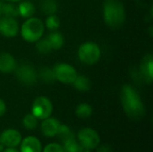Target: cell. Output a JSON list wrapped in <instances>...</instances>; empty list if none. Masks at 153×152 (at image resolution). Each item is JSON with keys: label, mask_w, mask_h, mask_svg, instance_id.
Instances as JSON below:
<instances>
[{"label": "cell", "mask_w": 153, "mask_h": 152, "mask_svg": "<svg viewBox=\"0 0 153 152\" xmlns=\"http://www.w3.org/2000/svg\"><path fill=\"white\" fill-rule=\"evenodd\" d=\"M122 108L126 115L133 120L142 119L146 113L145 106L139 92L130 84L123 85L120 92Z\"/></svg>", "instance_id": "obj_1"}, {"label": "cell", "mask_w": 153, "mask_h": 152, "mask_svg": "<svg viewBox=\"0 0 153 152\" xmlns=\"http://www.w3.org/2000/svg\"><path fill=\"white\" fill-rule=\"evenodd\" d=\"M102 13L104 22L111 29H118L126 22V8L120 0H106Z\"/></svg>", "instance_id": "obj_2"}, {"label": "cell", "mask_w": 153, "mask_h": 152, "mask_svg": "<svg viewBox=\"0 0 153 152\" xmlns=\"http://www.w3.org/2000/svg\"><path fill=\"white\" fill-rule=\"evenodd\" d=\"M19 32L24 41L28 43H36L44 35V22L38 17H30L22 24Z\"/></svg>", "instance_id": "obj_3"}, {"label": "cell", "mask_w": 153, "mask_h": 152, "mask_svg": "<svg viewBox=\"0 0 153 152\" xmlns=\"http://www.w3.org/2000/svg\"><path fill=\"white\" fill-rule=\"evenodd\" d=\"M77 56L82 64L93 65L97 64L101 57V48L94 41H86L79 47Z\"/></svg>", "instance_id": "obj_4"}, {"label": "cell", "mask_w": 153, "mask_h": 152, "mask_svg": "<svg viewBox=\"0 0 153 152\" xmlns=\"http://www.w3.org/2000/svg\"><path fill=\"white\" fill-rule=\"evenodd\" d=\"M53 110V103L46 96L37 97L31 105V114L35 116L39 120H43L51 116Z\"/></svg>", "instance_id": "obj_5"}, {"label": "cell", "mask_w": 153, "mask_h": 152, "mask_svg": "<svg viewBox=\"0 0 153 152\" xmlns=\"http://www.w3.org/2000/svg\"><path fill=\"white\" fill-rule=\"evenodd\" d=\"M56 81H58L64 84H73L75 78L78 75L76 69L70 64L58 63L53 67Z\"/></svg>", "instance_id": "obj_6"}, {"label": "cell", "mask_w": 153, "mask_h": 152, "mask_svg": "<svg viewBox=\"0 0 153 152\" xmlns=\"http://www.w3.org/2000/svg\"><path fill=\"white\" fill-rule=\"evenodd\" d=\"M17 80L24 85L32 86L34 85L39 78V73L36 69L30 64H22L17 65L14 71Z\"/></svg>", "instance_id": "obj_7"}, {"label": "cell", "mask_w": 153, "mask_h": 152, "mask_svg": "<svg viewBox=\"0 0 153 152\" xmlns=\"http://www.w3.org/2000/svg\"><path fill=\"white\" fill-rule=\"evenodd\" d=\"M79 143L82 146L93 151L100 143V137L98 132L92 128L85 127L81 129L77 133Z\"/></svg>", "instance_id": "obj_8"}, {"label": "cell", "mask_w": 153, "mask_h": 152, "mask_svg": "<svg viewBox=\"0 0 153 152\" xmlns=\"http://www.w3.org/2000/svg\"><path fill=\"white\" fill-rule=\"evenodd\" d=\"M20 28L18 22L13 17H0V34L8 39L15 38L19 33Z\"/></svg>", "instance_id": "obj_9"}, {"label": "cell", "mask_w": 153, "mask_h": 152, "mask_svg": "<svg viewBox=\"0 0 153 152\" xmlns=\"http://www.w3.org/2000/svg\"><path fill=\"white\" fill-rule=\"evenodd\" d=\"M22 136L16 129L9 128L0 134V140L4 148H16L20 145Z\"/></svg>", "instance_id": "obj_10"}, {"label": "cell", "mask_w": 153, "mask_h": 152, "mask_svg": "<svg viewBox=\"0 0 153 152\" xmlns=\"http://www.w3.org/2000/svg\"><path fill=\"white\" fill-rule=\"evenodd\" d=\"M140 73L146 83L151 84L153 81V56L146 54L140 62Z\"/></svg>", "instance_id": "obj_11"}, {"label": "cell", "mask_w": 153, "mask_h": 152, "mask_svg": "<svg viewBox=\"0 0 153 152\" xmlns=\"http://www.w3.org/2000/svg\"><path fill=\"white\" fill-rule=\"evenodd\" d=\"M41 121L42 122L40 124V131L42 134L48 138L56 137L61 123L56 118L52 116H49Z\"/></svg>", "instance_id": "obj_12"}, {"label": "cell", "mask_w": 153, "mask_h": 152, "mask_svg": "<svg viewBox=\"0 0 153 152\" xmlns=\"http://www.w3.org/2000/svg\"><path fill=\"white\" fill-rule=\"evenodd\" d=\"M17 62L15 57L8 52H0V72L4 74L13 73L16 69Z\"/></svg>", "instance_id": "obj_13"}, {"label": "cell", "mask_w": 153, "mask_h": 152, "mask_svg": "<svg viewBox=\"0 0 153 152\" xmlns=\"http://www.w3.org/2000/svg\"><path fill=\"white\" fill-rule=\"evenodd\" d=\"M20 152H42V144L35 136H26L20 143Z\"/></svg>", "instance_id": "obj_14"}, {"label": "cell", "mask_w": 153, "mask_h": 152, "mask_svg": "<svg viewBox=\"0 0 153 152\" xmlns=\"http://www.w3.org/2000/svg\"><path fill=\"white\" fill-rule=\"evenodd\" d=\"M17 8H18L19 16H21L24 19L32 17L36 12L35 4L29 0H22V1L19 2L17 4Z\"/></svg>", "instance_id": "obj_15"}, {"label": "cell", "mask_w": 153, "mask_h": 152, "mask_svg": "<svg viewBox=\"0 0 153 152\" xmlns=\"http://www.w3.org/2000/svg\"><path fill=\"white\" fill-rule=\"evenodd\" d=\"M73 86L79 91L86 92L89 91L91 88V82L89 77L85 75H77L74 82H73Z\"/></svg>", "instance_id": "obj_16"}, {"label": "cell", "mask_w": 153, "mask_h": 152, "mask_svg": "<svg viewBox=\"0 0 153 152\" xmlns=\"http://www.w3.org/2000/svg\"><path fill=\"white\" fill-rule=\"evenodd\" d=\"M53 50H58L60 49L64 44H65V38L62 35V33L58 32L57 30L51 31V33L48 34L47 37Z\"/></svg>", "instance_id": "obj_17"}, {"label": "cell", "mask_w": 153, "mask_h": 152, "mask_svg": "<svg viewBox=\"0 0 153 152\" xmlns=\"http://www.w3.org/2000/svg\"><path fill=\"white\" fill-rule=\"evenodd\" d=\"M93 112L92 107L89 103H80L75 108V115L77 117L82 119H86L91 116Z\"/></svg>", "instance_id": "obj_18"}, {"label": "cell", "mask_w": 153, "mask_h": 152, "mask_svg": "<svg viewBox=\"0 0 153 152\" xmlns=\"http://www.w3.org/2000/svg\"><path fill=\"white\" fill-rule=\"evenodd\" d=\"M56 136H57L58 139L63 143L64 142H65L67 140L74 138V133H73V131L71 130V128L68 125H64V124H60L57 133H56Z\"/></svg>", "instance_id": "obj_19"}, {"label": "cell", "mask_w": 153, "mask_h": 152, "mask_svg": "<svg viewBox=\"0 0 153 152\" xmlns=\"http://www.w3.org/2000/svg\"><path fill=\"white\" fill-rule=\"evenodd\" d=\"M60 24H61L60 19L57 15H56V13L48 15L44 22L45 28H47L50 31L57 30L60 27Z\"/></svg>", "instance_id": "obj_20"}, {"label": "cell", "mask_w": 153, "mask_h": 152, "mask_svg": "<svg viewBox=\"0 0 153 152\" xmlns=\"http://www.w3.org/2000/svg\"><path fill=\"white\" fill-rule=\"evenodd\" d=\"M39 119L33 116L31 113L27 114L24 116V117L22 118V125L25 129L29 130V131H33L35 129L38 128L39 126Z\"/></svg>", "instance_id": "obj_21"}, {"label": "cell", "mask_w": 153, "mask_h": 152, "mask_svg": "<svg viewBox=\"0 0 153 152\" xmlns=\"http://www.w3.org/2000/svg\"><path fill=\"white\" fill-rule=\"evenodd\" d=\"M41 11L47 14H54L57 11V3L56 0H43L41 4Z\"/></svg>", "instance_id": "obj_22"}, {"label": "cell", "mask_w": 153, "mask_h": 152, "mask_svg": "<svg viewBox=\"0 0 153 152\" xmlns=\"http://www.w3.org/2000/svg\"><path fill=\"white\" fill-rule=\"evenodd\" d=\"M3 16H8V17H13V18H16L17 16H19L17 4L14 3H9V2L4 1V6H3Z\"/></svg>", "instance_id": "obj_23"}, {"label": "cell", "mask_w": 153, "mask_h": 152, "mask_svg": "<svg viewBox=\"0 0 153 152\" xmlns=\"http://www.w3.org/2000/svg\"><path fill=\"white\" fill-rule=\"evenodd\" d=\"M35 47H36V49L37 51L39 53V54H43V55H46V54H48L50 53L53 49H52V47L48 39V38L46 39H39L36 44H35Z\"/></svg>", "instance_id": "obj_24"}, {"label": "cell", "mask_w": 153, "mask_h": 152, "mask_svg": "<svg viewBox=\"0 0 153 152\" xmlns=\"http://www.w3.org/2000/svg\"><path fill=\"white\" fill-rule=\"evenodd\" d=\"M39 77L47 83H51L53 82L56 81L55 78V74L53 72V69L48 68V67H43L40 69L39 73Z\"/></svg>", "instance_id": "obj_25"}, {"label": "cell", "mask_w": 153, "mask_h": 152, "mask_svg": "<svg viewBox=\"0 0 153 152\" xmlns=\"http://www.w3.org/2000/svg\"><path fill=\"white\" fill-rule=\"evenodd\" d=\"M80 143L75 140V138L67 140L62 143L65 152H78Z\"/></svg>", "instance_id": "obj_26"}, {"label": "cell", "mask_w": 153, "mask_h": 152, "mask_svg": "<svg viewBox=\"0 0 153 152\" xmlns=\"http://www.w3.org/2000/svg\"><path fill=\"white\" fill-rule=\"evenodd\" d=\"M42 152H65L62 144L58 142H50L42 148Z\"/></svg>", "instance_id": "obj_27"}, {"label": "cell", "mask_w": 153, "mask_h": 152, "mask_svg": "<svg viewBox=\"0 0 153 152\" xmlns=\"http://www.w3.org/2000/svg\"><path fill=\"white\" fill-rule=\"evenodd\" d=\"M97 152H113L112 151V147L109 144H100L95 149Z\"/></svg>", "instance_id": "obj_28"}, {"label": "cell", "mask_w": 153, "mask_h": 152, "mask_svg": "<svg viewBox=\"0 0 153 152\" xmlns=\"http://www.w3.org/2000/svg\"><path fill=\"white\" fill-rule=\"evenodd\" d=\"M6 112V104L4 99H0V117H2Z\"/></svg>", "instance_id": "obj_29"}, {"label": "cell", "mask_w": 153, "mask_h": 152, "mask_svg": "<svg viewBox=\"0 0 153 152\" xmlns=\"http://www.w3.org/2000/svg\"><path fill=\"white\" fill-rule=\"evenodd\" d=\"M78 152H91V150H90V149L82 146V144H80L79 145V151H78Z\"/></svg>", "instance_id": "obj_30"}, {"label": "cell", "mask_w": 153, "mask_h": 152, "mask_svg": "<svg viewBox=\"0 0 153 152\" xmlns=\"http://www.w3.org/2000/svg\"><path fill=\"white\" fill-rule=\"evenodd\" d=\"M2 152H20L16 148H4Z\"/></svg>", "instance_id": "obj_31"}, {"label": "cell", "mask_w": 153, "mask_h": 152, "mask_svg": "<svg viewBox=\"0 0 153 152\" xmlns=\"http://www.w3.org/2000/svg\"><path fill=\"white\" fill-rule=\"evenodd\" d=\"M4 1L0 0V17L3 16V6H4Z\"/></svg>", "instance_id": "obj_32"}, {"label": "cell", "mask_w": 153, "mask_h": 152, "mask_svg": "<svg viewBox=\"0 0 153 152\" xmlns=\"http://www.w3.org/2000/svg\"><path fill=\"white\" fill-rule=\"evenodd\" d=\"M5 2H9V3H14V4H18L19 2L22 1V0H4Z\"/></svg>", "instance_id": "obj_33"}, {"label": "cell", "mask_w": 153, "mask_h": 152, "mask_svg": "<svg viewBox=\"0 0 153 152\" xmlns=\"http://www.w3.org/2000/svg\"><path fill=\"white\" fill-rule=\"evenodd\" d=\"M4 149V146L3 145V143H2V142H1V140H0V152L3 151Z\"/></svg>", "instance_id": "obj_34"}]
</instances>
